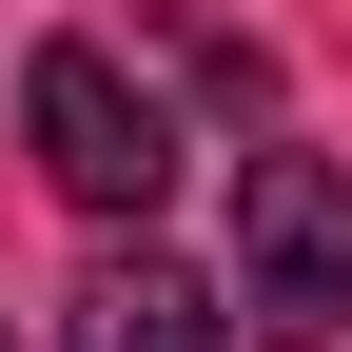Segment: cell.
<instances>
[{
    "instance_id": "obj_1",
    "label": "cell",
    "mask_w": 352,
    "mask_h": 352,
    "mask_svg": "<svg viewBox=\"0 0 352 352\" xmlns=\"http://www.w3.org/2000/svg\"><path fill=\"white\" fill-rule=\"evenodd\" d=\"M20 138H39V176H59L78 215L157 235V196H176V98L118 59V39H39V59H20Z\"/></svg>"
},
{
    "instance_id": "obj_2",
    "label": "cell",
    "mask_w": 352,
    "mask_h": 352,
    "mask_svg": "<svg viewBox=\"0 0 352 352\" xmlns=\"http://www.w3.org/2000/svg\"><path fill=\"white\" fill-rule=\"evenodd\" d=\"M235 333L254 352H333L352 333V176L333 157H254V196H235Z\"/></svg>"
},
{
    "instance_id": "obj_3",
    "label": "cell",
    "mask_w": 352,
    "mask_h": 352,
    "mask_svg": "<svg viewBox=\"0 0 352 352\" xmlns=\"http://www.w3.org/2000/svg\"><path fill=\"white\" fill-rule=\"evenodd\" d=\"M59 352H235V314H215V294H196V274H176V254H157V235H118V254H98V274H78V294H59Z\"/></svg>"
},
{
    "instance_id": "obj_4",
    "label": "cell",
    "mask_w": 352,
    "mask_h": 352,
    "mask_svg": "<svg viewBox=\"0 0 352 352\" xmlns=\"http://www.w3.org/2000/svg\"><path fill=\"white\" fill-rule=\"evenodd\" d=\"M0 352H20V333H0Z\"/></svg>"
}]
</instances>
